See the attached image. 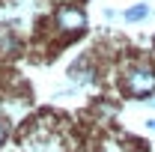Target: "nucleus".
Masks as SVG:
<instances>
[{"instance_id":"1","label":"nucleus","mask_w":155,"mask_h":152,"mask_svg":"<svg viewBox=\"0 0 155 152\" xmlns=\"http://www.w3.org/2000/svg\"><path fill=\"white\" fill-rule=\"evenodd\" d=\"M119 87L128 98H152L155 95V66L149 63H128L122 69Z\"/></svg>"},{"instance_id":"3","label":"nucleus","mask_w":155,"mask_h":152,"mask_svg":"<svg viewBox=\"0 0 155 152\" xmlns=\"http://www.w3.org/2000/svg\"><path fill=\"white\" fill-rule=\"evenodd\" d=\"M66 75H69V81H72L75 87H90V84H96V66L87 57H81V60H75V63L66 69Z\"/></svg>"},{"instance_id":"7","label":"nucleus","mask_w":155,"mask_h":152,"mask_svg":"<svg viewBox=\"0 0 155 152\" xmlns=\"http://www.w3.org/2000/svg\"><path fill=\"white\" fill-rule=\"evenodd\" d=\"M146 104H149V107L155 111V95H152V98H146Z\"/></svg>"},{"instance_id":"2","label":"nucleus","mask_w":155,"mask_h":152,"mask_svg":"<svg viewBox=\"0 0 155 152\" xmlns=\"http://www.w3.org/2000/svg\"><path fill=\"white\" fill-rule=\"evenodd\" d=\"M54 24H57L60 33H81L87 27V15L81 6H60L57 15H54Z\"/></svg>"},{"instance_id":"6","label":"nucleus","mask_w":155,"mask_h":152,"mask_svg":"<svg viewBox=\"0 0 155 152\" xmlns=\"http://www.w3.org/2000/svg\"><path fill=\"white\" fill-rule=\"evenodd\" d=\"M146 128H149V131H155V119H146Z\"/></svg>"},{"instance_id":"8","label":"nucleus","mask_w":155,"mask_h":152,"mask_svg":"<svg viewBox=\"0 0 155 152\" xmlns=\"http://www.w3.org/2000/svg\"><path fill=\"white\" fill-rule=\"evenodd\" d=\"M152 45H155V39H152Z\"/></svg>"},{"instance_id":"4","label":"nucleus","mask_w":155,"mask_h":152,"mask_svg":"<svg viewBox=\"0 0 155 152\" xmlns=\"http://www.w3.org/2000/svg\"><path fill=\"white\" fill-rule=\"evenodd\" d=\"M149 3H134V6H128L125 12H122V18L128 21V24H137V21H146L149 18Z\"/></svg>"},{"instance_id":"5","label":"nucleus","mask_w":155,"mask_h":152,"mask_svg":"<svg viewBox=\"0 0 155 152\" xmlns=\"http://www.w3.org/2000/svg\"><path fill=\"white\" fill-rule=\"evenodd\" d=\"M6 137H9V122H6V119L0 116V146L6 143Z\"/></svg>"}]
</instances>
